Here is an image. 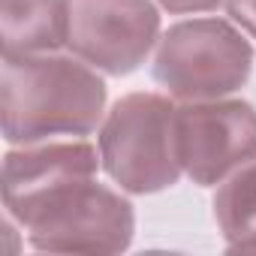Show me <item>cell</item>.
Returning a JSON list of instances; mask_svg holds the SVG:
<instances>
[{"label": "cell", "mask_w": 256, "mask_h": 256, "mask_svg": "<svg viewBox=\"0 0 256 256\" xmlns=\"http://www.w3.org/2000/svg\"><path fill=\"white\" fill-rule=\"evenodd\" d=\"M106 108V84L94 66L58 54L4 58L0 112L10 145L48 136H88Z\"/></svg>", "instance_id": "6da1fadb"}, {"label": "cell", "mask_w": 256, "mask_h": 256, "mask_svg": "<svg viewBox=\"0 0 256 256\" xmlns=\"http://www.w3.org/2000/svg\"><path fill=\"white\" fill-rule=\"evenodd\" d=\"M12 220L22 223L36 250L48 253H120L130 247L136 229L133 205L96 184L94 175L54 184Z\"/></svg>", "instance_id": "7a4b0ae2"}, {"label": "cell", "mask_w": 256, "mask_h": 256, "mask_svg": "<svg viewBox=\"0 0 256 256\" xmlns=\"http://www.w3.org/2000/svg\"><path fill=\"white\" fill-rule=\"evenodd\" d=\"M175 112L160 94H126L120 96L102 130L100 160L106 175L126 193H160L181 178Z\"/></svg>", "instance_id": "3957f363"}, {"label": "cell", "mask_w": 256, "mask_h": 256, "mask_svg": "<svg viewBox=\"0 0 256 256\" xmlns=\"http://www.w3.org/2000/svg\"><path fill=\"white\" fill-rule=\"evenodd\" d=\"M253 70V46L220 18H193L169 28L157 42L154 78L169 96L196 102L235 94Z\"/></svg>", "instance_id": "277c9868"}, {"label": "cell", "mask_w": 256, "mask_h": 256, "mask_svg": "<svg viewBox=\"0 0 256 256\" xmlns=\"http://www.w3.org/2000/svg\"><path fill=\"white\" fill-rule=\"evenodd\" d=\"M64 46L108 76L139 70L160 34V16L151 0H64Z\"/></svg>", "instance_id": "5b68a950"}, {"label": "cell", "mask_w": 256, "mask_h": 256, "mask_svg": "<svg viewBox=\"0 0 256 256\" xmlns=\"http://www.w3.org/2000/svg\"><path fill=\"white\" fill-rule=\"evenodd\" d=\"M175 136L181 169L202 187L256 160V108L244 100H196L178 106Z\"/></svg>", "instance_id": "8992f818"}, {"label": "cell", "mask_w": 256, "mask_h": 256, "mask_svg": "<svg viewBox=\"0 0 256 256\" xmlns=\"http://www.w3.org/2000/svg\"><path fill=\"white\" fill-rule=\"evenodd\" d=\"M76 175H96V151L88 142H60L10 151L4 160V205L10 217L46 190H52L54 184Z\"/></svg>", "instance_id": "52a82bcc"}, {"label": "cell", "mask_w": 256, "mask_h": 256, "mask_svg": "<svg viewBox=\"0 0 256 256\" xmlns=\"http://www.w3.org/2000/svg\"><path fill=\"white\" fill-rule=\"evenodd\" d=\"M4 58L48 54L66 42L64 0H0Z\"/></svg>", "instance_id": "ba28073f"}, {"label": "cell", "mask_w": 256, "mask_h": 256, "mask_svg": "<svg viewBox=\"0 0 256 256\" xmlns=\"http://www.w3.org/2000/svg\"><path fill=\"white\" fill-rule=\"evenodd\" d=\"M214 220L229 250L256 253V160L241 166L217 190Z\"/></svg>", "instance_id": "9c48e42d"}, {"label": "cell", "mask_w": 256, "mask_h": 256, "mask_svg": "<svg viewBox=\"0 0 256 256\" xmlns=\"http://www.w3.org/2000/svg\"><path fill=\"white\" fill-rule=\"evenodd\" d=\"M226 10H229L232 22H238L256 40V0H226Z\"/></svg>", "instance_id": "30bf717a"}, {"label": "cell", "mask_w": 256, "mask_h": 256, "mask_svg": "<svg viewBox=\"0 0 256 256\" xmlns=\"http://www.w3.org/2000/svg\"><path fill=\"white\" fill-rule=\"evenodd\" d=\"M160 6L169 12H208L220 6V0H160Z\"/></svg>", "instance_id": "8fae6325"}]
</instances>
